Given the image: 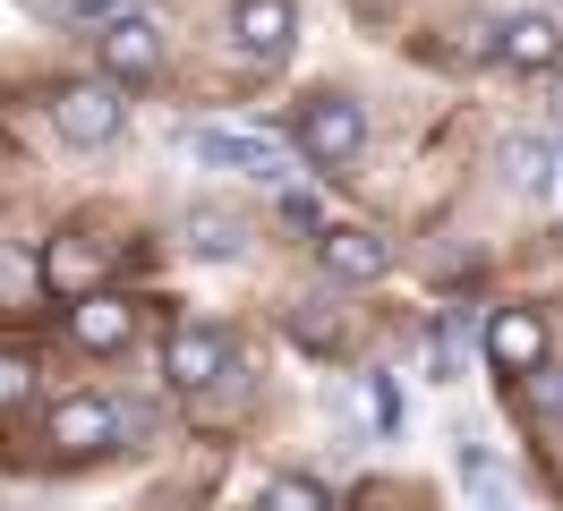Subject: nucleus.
I'll return each mask as SVG.
<instances>
[{
	"label": "nucleus",
	"mask_w": 563,
	"mask_h": 511,
	"mask_svg": "<svg viewBox=\"0 0 563 511\" xmlns=\"http://www.w3.org/2000/svg\"><path fill=\"white\" fill-rule=\"evenodd\" d=\"M188 154L206 170H240V179H290V154H282L274 136H240V129H188Z\"/></svg>",
	"instance_id": "5"
},
{
	"label": "nucleus",
	"mask_w": 563,
	"mask_h": 511,
	"mask_svg": "<svg viewBox=\"0 0 563 511\" xmlns=\"http://www.w3.org/2000/svg\"><path fill=\"white\" fill-rule=\"evenodd\" d=\"M43 281H52L60 299H95V290H103V247H95V238H52V247H43Z\"/></svg>",
	"instance_id": "13"
},
{
	"label": "nucleus",
	"mask_w": 563,
	"mask_h": 511,
	"mask_svg": "<svg viewBox=\"0 0 563 511\" xmlns=\"http://www.w3.org/2000/svg\"><path fill=\"white\" fill-rule=\"evenodd\" d=\"M461 341H470V315H444V324H435V341H427V367L444 375V384L461 375Z\"/></svg>",
	"instance_id": "17"
},
{
	"label": "nucleus",
	"mask_w": 563,
	"mask_h": 511,
	"mask_svg": "<svg viewBox=\"0 0 563 511\" xmlns=\"http://www.w3.org/2000/svg\"><path fill=\"white\" fill-rule=\"evenodd\" d=\"M120 435H129V443H154V435H163V409H154V401H129V409H120Z\"/></svg>",
	"instance_id": "19"
},
{
	"label": "nucleus",
	"mask_w": 563,
	"mask_h": 511,
	"mask_svg": "<svg viewBox=\"0 0 563 511\" xmlns=\"http://www.w3.org/2000/svg\"><path fill=\"white\" fill-rule=\"evenodd\" d=\"M521 401H529V418H538L547 435H563V367H538V375H521Z\"/></svg>",
	"instance_id": "16"
},
{
	"label": "nucleus",
	"mask_w": 563,
	"mask_h": 511,
	"mask_svg": "<svg viewBox=\"0 0 563 511\" xmlns=\"http://www.w3.org/2000/svg\"><path fill=\"white\" fill-rule=\"evenodd\" d=\"M290 43H299V9L290 0H240L231 9V52L240 60H290Z\"/></svg>",
	"instance_id": "6"
},
{
	"label": "nucleus",
	"mask_w": 563,
	"mask_h": 511,
	"mask_svg": "<svg viewBox=\"0 0 563 511\" xmlns=\"http://www.w3.org/2000/svg\"><path fill=\"white\" fill-rule=\"evenodd\" d=\"M95 52H103L111 86H145V77H163V26H154L145 9H120V18L95 34Z\"/></svg>",
	"instance_id": "4"
},
{
	"label": "nucleus",
	"mask_w": 563,
	"mask_h": 511,
	"mask_svg": "<svg viewBox=\"0 0 563 511\" xmlns=\"http://www.w3.org/2000/svg\"><path fill=\"white\" fill-rule=\"evenodd\" d=\"M256 511H333V495H324L317 477H265Z\"/></svg>",
	"instance_id": "15"
},
{
	"label": "nucleus",
	"mask_w": 563,
	"mask_h": 511,
	"mask_svg": "<svg viewBox=\"0 0 563 511\" xmlns=\"http://www.w3.org/2000/svg\"><path fill=\"white\" fill-rule=\"evenodd\" d=\"M43 265H26V256H18V247H0V299H18V290H26V281H35Z\"/></svg>",
	"instance_id": "20"
},
{
	"label": "nucleus",
	"mask_w": 563,
	"mask_h": 511,
	"mask_svg": "<svg viewBox=\"0 0 563 511\" xmlns=\"http://www.w3.org/2000/svg\"><path fill=\"white\" fill-rule=\"evenodd\" d=\"M52 129L69 136V145H86V154H103L111 136L129 129V95H120L111 77H86V86H60V95H52Z\"/></svg>",
	"instance_id": "1"
},
{
	"label": "nucleus",
	"mask_w": 563,
	"mask_h": 511,
	"mask_svg": "<svg viewBox=\"0 0 563 511\" xmlns=\"http://www.w3.org/2000/svg\"><path fill=\"white\" fill-rule=\"evenodd\" d=\"M504 179H512L521 197H547V188H555V145H547V136H504Z\"/></svg>",
	"instance_id": "14"
},
{
	"label": "nucleus",
	"mask_w": 563,
	"mask_h": 511,
	"mask_svg": "<svg viewBox=\"0 0 563 511\" xmlns=\"http://www.w3.org/2000/svg\"><path fill=\"white\" fill-rule=\"evenodd\" d=\"M60 9H69V18H111L120 0H60Z\"/></svg>",
	"instance_id": "21"
},
{
	"label": "nucleus",
	"mask_w": 563,
	"mask_h": 511,
	"mask_svg": "<svg viewBox=\"0 0 563 511\" xmlns=\"http://www.w3.org/2000/svg\"><path fill=\"white\" fill-rule=\"evenodd\" d=\"M317 265H324V281H385L393 273V238H376V231H317Z\"/></svg>",
	"instance_id": "10"
},
{
	"label": "nucleus",
	"mask_w": 563,
	"mask_h": 511,
	"mask_svg": "<svg viewBox=\"0 0 563 511\" xmlns=\"http://www.w3.org/2000/svg\"><path fill=\"white\" fill-rule=\"evenodd\" d=\"M163 375H172L179 392H231L240 384V349H231V333H213V324H179L172 349H163Z\"/></svg>",
	"instance_id": "3"
},
{
	"label": "nucleus",
	"mask_w": 563,
	"mask_h": 511,
	"mask_svg": "<svg viewBox=\"0 0 563 511\" xmlns=\"http://www.w3.org/2000/svg\"><path fill=\"white\" fill-rule=\"evenodd\" d=\"M358 145H367V111H358L351 95L299 102V154H308L317 170H351V163H358Z\"/></svg>",
	"instance_id": "2"
},
{
	"label": "nucleus",
	"mask_w": 563,
	"mask_h": 511,
	"mask_svg": "<svg viewBox=\"0 0 563 511\" xmlns=\"http://www.w3.org/2000/svg\"><path fill=\"white\" fill-rule=\"evenodd\" d=\"M487 358H495V375H538L547 367V315H538V307H495L487 315Z\"/></svg>",
	"instance_id": "8"
},
{
	"label": "nucleus",
	"mask_w": 563,
	"mask_h": 511,
	"mask_svg": "<svg viewBox=\"0 0 563 511\" xmlns=\"http://www.w3.org/2000/svg\"><path fill=\"white\" fill-rule=\"evenodd\" d=\"M129 333H137V307L120 299V290H95V299H69V341H77V349H95V358H111V349H129Z\"/></svg>",
	"instance_id": "9"
},
{
	"label": "nucleus",
	"mask_w": 563,
	"mask_h": 511,
	"mask_svg": "<svg viewBox=\"0 0 563 511\" xmlns=\"http://www.w3.org/2000/svg\"><path fill=\"white\" fill-rule=\"evenodd\" d=\"M111 443H120V409H111V401L69 392V401L52 409V452H69V460H103Z\"/></svg>",
	"instance_id": "7"
},
{
	"label": "nucleus",
	"mask_w": 563,
	"mask_h": 511,
	"mask_svg": "<svg viewBox=\"0 0 563 511\" xmlns=\"http://www.w3.org/2000/svg\"><path fill=\"white\" fill-rule=\"evenodd\" d=\"M504 68H521V77L563 68V18H555V9H521V18H504Z\"/></svg>",
	"instance_id": "11"
},
{
	"label": "nucleus",
	"mask_w": 563,
	"mask_h": 511,
	"mask_svg": "<svg viewBox=\"0 0 563 511\" xmlns=\"http://www.w3.org/2000/svg\"><path fill=\"white\" fill-rule=\"evenodd\" d=\"M179 247L197 256V265H231L247 247V222L240 213H222V204H188V222H179Z\"/></svg>",
	"instance_id": "12"
},
{
	"label": "nucleus",
	"mask_w": 563,
	"mask_h": 511,
	"mask_svg": "<svg viewBox=\"0 0 563 511\" xmlns=\"http://www.w3.org/2000/svg\"><path fill=\"white\" fill-rule=\"evenodd\" d=\"M26 392H35V358L18 341H0V409H18Z\"/></svg>",
	"instance_id": "18"
}]
</instances>
